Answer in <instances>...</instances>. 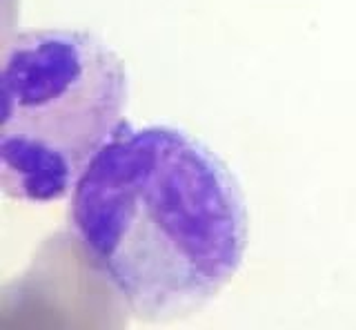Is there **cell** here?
<instances>
[{"label":"cell","instance_id":"6da1fadb","mask_svg":"<svg viewBox=\"0 0 356 330\" xmlns=\"http://www.w3.org/2000/svg\"><path fill=\"white\" fill-rule=\"evenodd\" d=\"M67 228L122 311L167 324L232 281L250 219L236 177L198 139L125 123L74 185Z\"/></svg>","mask_w":356,"mask_h":330},{"label":"cell","instance_id":"7a4b0ae2","mask_svg":"<svg viewBox=\"0 0 356 330\" xmlns=\"http://www.w3.org/2000/svg\"><path fill=\"white\" fill-rule=\"evenodd\" d=\"M127 70L98 36L20 31L0 68V188L16 201L72 194L96 154L127 123Z\"/></svg>","mask_w":356,"mask_h":330}]
</instances>
